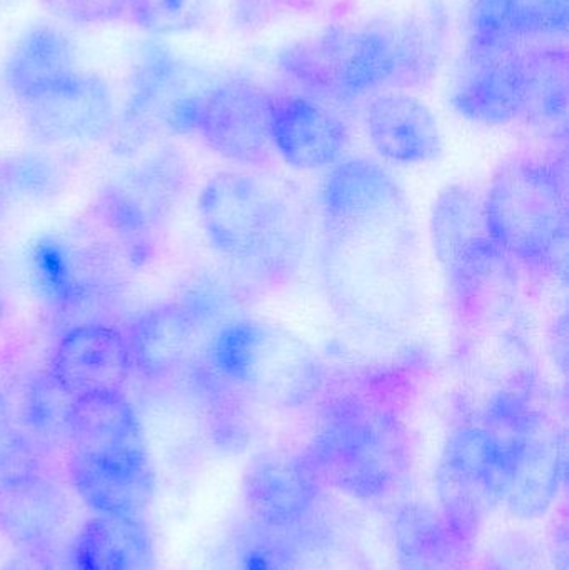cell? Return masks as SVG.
Segmentation results:
<instances>
[{"label":"cell","mask_w":569,"mask_h":570,"mask_svg":"<svg viewBox=\"0 0 569 570\" xmlns=\"http://www.w3.org/2000/svg\"><path fill=\"white\" fill-rule=\"evenodd\" d=\"M200 226L210 246L259 285H279L300 273L310 219L286 186L253 173L227 170L200 190Z\"/></svg>","instance_id":"obj_1"},{"label":"cell","mask_w":569,"mask_h":570,"mask_svg":"<svg viewBox=\"0 0 569 570\" xmlns=\"http://www.w3.org/2000/svg\"><path fill=\"white\" fill-rule=\"evenodd\" d=\"M411 224L326 229L324 281L336 311L366 327H393L418 298Z\"/></svg>","instance_id":"obj_2"},{"label":"cell","mask_w":569,"mask_h":570,"mask_svg":"<svg viewBox=\"0 0 569 570\" xmlns=\"http://www.w3.org/2000/svg\"><path fill=\"white\" fill-rule=\"evenodd\" d=\"M483 194L488 229L508 256L534 269L563 259L568 203L557 164L514 156L501 164Z\"/></svg>","instance_id":"obj_3"},{"label":"cell","mask_w":569,"mask_h":570,"mask_svg":"<svg viewBox=\"0 0 569 570\" xmlns=\"http://www.w3.org/2000/svg\"><path fill=\"white\" fill-rule=\"evenodd\" d=\"M209 365L247 399L294 409L323 392L316 352L284 328L257 318H236L217 331Z\"/></svg>","instance_id":"obj_4"},{"label":"cell","mask_w":569,"mask_h":570,"mask_svg":"<svg viewBox=\"0 0 569 570\" xmlns=\"http://www.w3.org/2000/svg\"><path fill=\"white\" fill-rule=\"evenodd\" d=\"M277 69L314 99L354 100L393 87L396 23L330 27L279 50Z\"/></svg>","instance_id":"obj_5"},{"label":"cell","mask_w":569,"mask_h":570,"mask_svg":"<svg viewBox=\"0 0 569 570\" xmlns=\"http://www.w3.org/2000/svg\"><path fill=\"white\" fill-rule=\"evenodd\" d=\"M273 94L249 79H227L200 92L196 132L223 159L243 166L269 163Z\"/></svg>","instance_id":"obj_6"},{"label":"cell","mask_w":569,"mask_h":570,"mask_svg":"<svg viewBox=\"0 0 569 570\" xmlns=\"http://www.w3.org/2000/svg\"><path fill=\"white\" fill-rule=\"evenodd\" d=\"M450 301L467 334L513 322L520 298V271L493 239L483 240L447 269Z\"/></svg>","instance_id":"obj_7"},{"label":"cell","mask_w":569,"mask_h":570,"mask_svg":"<svg viewBox=\"0 0 569 570\" xmlns=\"http://www.w3.org/2000/svg\"><path fill=\"white\" fill-rule=\"evenodd\" d=\"M457 114L481 126L521 120L524 106L523 47L488 49L467 46L450 90Z\"/></svg>","instance_id":"obj_8"},{"label":"cell","mask_w":569,"mask_h":570,"mask_svg":"<svg viewBox=\"0 0 569 570\" xmlns=\"http://www.w3.org/2000/svg\"><path fill=\"white\" fill-rule=\"evenodd\" d=\"M186 183V167L174 150L147 163L107 186L99 200L102 219L126 239H143L163 226Z\"/></svg>","instance_id":"obj_9"},{"label":"cell","mask_w":569,"mask_h":570,"mask_svg":"<svg viewBox=\"0 0 569 570\" xmlns=\"http://www.w3.org/2000/svg\"><path fill=\"white\" fill-rule=\"evenodd\" d=\"M321 206L326 229L411 220L400 184L380 164L363 157L331 167L321 189Z\"/></svg>","instance_id":"obj_10"},{"label":"cell","mask_w":569,"mask_h":570,"mask_svg":"<svg viewBox=\"0 0 569 570\" xmlns=\"http://www.w3.org/2000/svg\"><path fill=\"white\" fill-rule=\"evenodd\" d=\"M30 134L46 144L97 140L116 122L109 86L94 73L77 72L56 89L22 104Z\"/></svg>","instance_id":"obj_11"},{"label":"cell","mask_w":569,"mask_h":570,"mask_svg":"<svg viewBox=\"0 0 569 570\" xmlns=\"http://www.w3.org/2000/svg\"><path fill=\"white\" fill-rule=\"evenodd\" d=\"M70 484L97 515H143L156 491L146 449L122 452L70 451Z\"/></svg>","instance_id":"obj_12"},{"label":"cell","mask_w":569,"mask_h":570,"mask_svg":"<svg viewBox=\"0 0 569 570\" xmlns=\"http://www.w3.org/2000/svg\"><path fill=\"white\" fill-rule=\"evenodd\" d=\"M273 149L294 169H330L350 146V127L340 114L304 94L273 96Z\"/></svg>","instance_id":"obj_13"},{"label":"cell","mask_w":569,"mask_h":570,"mask_svg":"<svg viewBox=\"0 0 569 570\" xmlns=\"http://www.w3.org/2000/svg\"><path fill=\"white\" fill-rule=\"evenodd\" d=\"M129 338L106 324H80L66 332L50 372L72 395L122 391L133 368Z\"/></svg>","instance_id":"obj_14"},{"label":"cell","mask_w":569,"mask_h":570,"mask_svg":"<svg viewBox=\"0 0 569 570\" xmlns=\"http://www.w3.org/2000/svg\"><path fill=\"white\" fill-rule=\"evenodd\" d=\"M364 120L371 146L387 163L418 166L443 153L436 116L411 94H377L367 104Z\"/></svg>","instance_id":"obj_15"},{"label":"cell","mask_w":569,"mask_h":570,"mask_svg":"<svg viewBox=\"0 0 569 570\" xmlns=\"http://www.w3.org/2000/svg\"><path fill=\"white\" fill-rule=\"evenodd\" d=\"M67 514L66 492L43 469L0 479V534L13 544H40Z\"/></svg>","instance_id":"obj_16"},{"label":"cell","mask_w":569,"mask_h":570,"mask_svg":"<svg viewBox=\"0 0 569 570\" xmlns=\"http://www.w3.org/2000/svg\"><path fill=\"white\" fill-rule=\"evenodd\" d=\"M79 72L72 40L52 26L30 27L7 57L3 80L20 104L37 99Z\"/></svg>","instance_id":"obj_17"},{"label":"cell","mask_w":569,"mask_h":570,"mask_svg":"<svg viewBox=\"0 0 569 570\" xmlns=\"http://www.w3.org/2000/svg\"><path fill=\"white\" fill-rule=\"evenodd\" d=\"M70 451L122 452L146 449L134 405L122 391L76 395L70 405Z\"/></svg>","instance_id":"obj_18"},{"label":"cell","mask_w":569,"mask_h":570,"mask_svg":"<svg viewBox=\"0 0 569 570\" xmlns=\"http://www.w3.org/2000/svg\"><path fill=\"white\" fill-rule=\"evenodd\" d=\"M77 570H156V551L140 515H96L73 542Z\"/></svg>","instance_id":"obj_19"},{"label":"cell","mask_w":569,"mask_h":570,"mask_svg":"<svg viewBox=\"0 0 569 570\" xmlns=\"http://www.w3.org/2000/svg\"><path fill=\"white\" fill-rule=\"evenodd\" d=\"M204 324L186 304L150 308L134 324L129 337L133 365L160 377L186 364Z\"/></svg>","instance_id":"obj_20"},{"label":"cell","mask_w":569,"mask_h":570,"mask_svg":"<svg viewBox=\"0 0 569 570\" xmlns=\"http://www.w3.org/2000/svg\"><path fill=\"white\" fill-rule=\"evenodd\" d=\"M568 49L548 42L523 49L524 106L521 120L543 134L567 132Z\"/></svg>","instance_id":"obj_21"},{"label":"cell","mask_w":569,"mask_h":570,"mask_svg":"<svg viewBox=\"0 0 569 570\" xmlns=\"http://www.w3.org/2000/svg\"><path fill=\"white\" fill-rule=\"evenodd\" d=\"M183 79V63L169 49L149 43L140 50L124 109V126L130 136L153 129L156 120L166 122L174 104L184 97Z\"/></svg>","instance_id":"obj_22"},{"label":"cell","mask_w":569,"mask_h":570,"mask_svg":"<svg viewBox=\"0 0 569 570\" xmlns=\"http://www.w3.org/2000/svg\"><path fill=\"white\" fill-rule=\"evenodd\" d=\"M431 243L444 271L468 249L493 239L484 213V194L467 184L448 186L434 200Z\"/></svg>","instance_id":"obj_23"},{"label":"cell","mask_w":569,"mask_h":570,"mask_svg":"<svg viewBox=\"0 0 569 570\" xmlns=\"http://www.w3.org/2000/svg\"><path fill=\"white\" fill-rule=\"evenodd\" d=\"M447 42V13L440 2L421 7L396 22V77L393 87L430 82L440 69Z\"/></svg>","instance_id":"obj_24"},{"label":"cell","mask_w":569,"mask_h":570,"mask_svg":"<svg viewBox=\"0 0 569 570\" xmlns=\"http://www.w3.org/2000/svg\"><path fill=\"white\" fill-rule=\"evenodd\" d=\"M467 46L521 49L531 32L528 0H471Z\"/></svg>","instance_id":"obj_25"},{"label":"cell","mask_w":569,"mask_h":570,"mask_svg":"<svg viewBox=\"0 0 569 570\" xmlns=\"http://www.w3.org/2000/svg\"><path fill=\"white\" fill-rule=\"evenodd\" d=\"M70 394L52 372L37 375L23 399V434L36 445H56L69 439Z\"/></svg>","instance_id":"obj_26"},{"label":"cell","mask_w":569,"mask_h":570,"mask_svg":"<svg viewBox=\"0 0 569 570\" xmlns=\"http://www.w3.org/2000/svg\"><path fill=\"white\" fill-rule=\"evenodd\" d=\"M216 0H129L126 19L153 36H174L199 29Z\"/></svg>","instance_id":"obj_27"},{"label":"cell","mask_w":569,"mask_h":570,"mask_svg":"<svg viewBox=\"0 0 569 570\" xmlns=\"http://www.w3.org/2000/svg\"><path fill=\"white\" fill-rule=\"evenodd\" d=\"M10 196L43 197L57 189L60 176L53 164L39 156H19L2 163Z\"/></svg>","instance_id":"obj_28"},{"label":"cell","mask_w":569,"mask_h":570,"mask_svg":"<svg viewBox=\"0 0 569 570\" xmlns=\"http://www.w3.org/2000/svg\"><path fill=\"white\" fill-rule=\"evenodd\" d=\"M317 7V0H234V23L239 29H266L284 17L300 16Z\"/></svg>","instance_id":"obj_29"},{"label":"cell","mask_w":569,"mask_h":570,"mask_svg":"<svg viewBox=\"0 0 569 570\" xmlns=\"http://www.w3.org/2000/svg\"><path fill=\"white\" fill-rule=\"evenodd\" d=\"M60 20L79 26H104L126 19L129 0H40Z\"/></svg>","instance_id":"obj_30"},{"label":"cell","mask_w":569,"mask_h":570,"mask_svg":"<svg viewBox=\"0 0 569 570\" xmlns=\"http://www.w3.org/2000/svg\"><path fill=\"white\" fill-rule=\"evenodd\" d=\"M6 570H57L46 556L37 552H26L19 558L12 559Z\"/></svg>","instance_id":"obj_31"},{"label":"cell","mask_w":569,"mask_h":570,"mask_svg":"<svg viewBox=\"0 0 569 570\" xmlns=\"http://www.w3.org/2000/svg\"><path fill=\"white\" fill-rule=\"evenodd\" d=\"M16 429L10 424L9 407H7L6 399L0 392V454H2L6 445L9 444L10 439L16 435Z\"/></svg>","instance_id":"obj_32"},{"label":"cell","mask_w":569,"mask_h":570,"mask_svg":"<svg viewBox=\"0 0 569 570\" xmlns=\"http://www.w3.org/2000/svg\"><path fill=\"white\" fill-rule=\"evenodd\" d=\"M9 197V186H7L6 174H3L2 163H0V219H2L3 209H6Z\"/></svg>","instance_id":"obj_33"},{"label":"cell","mask_w":569,"mask_h":570,"mask_svg":"<svg viewBox=\"0 0 569 570\" xmlns=\"http://www.w3.org/2000/svg\"><path fill=\"white\" fill-rule=\"evenodd\" d=\"M3 317H6V305H3L2 298H0V324H2Z\"/></svg>","instance_id":"obj_34"}]
</instances>
